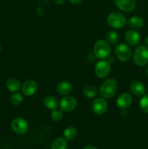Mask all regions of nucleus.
Listing matches in <instances>:
<instances>
[{
    "mask_svg": "<svg viewBox=\"0 0 148 149\" xmlns=\"http://www.w3.org/2000/svg\"><path fill=\"white\" fill-rule=\"evenodd\" d=\"M118 90V83L114 79L105 80L100 87V95L104 98H111L116 93Z\"/></svg>",
    "mask_w": 148,
    "mask_h": 149,
    "instance_id": "nucleus-1",
    "label": "nucleus"
},
{
    "mask_svg": "<svg viewBox=\"0 0 148 149\" xmlns=\"http://www.w3.org/2000/svg\"><path fill=\"white\" fill-rule=\"evenodd\" d=\"M107 23L114 29H123L127 23L126 17L120 12H112L108 15L107 18Z\"/></svg>",
    "mask_w": 148,
    "mask_h": 149,
    "instance_id": "nucleus-2",
    "label": "nucleus"
},
{
    "mask_svg": "<svg viewBox=\"0 0 148 149\" xmlns=\"http://www.w3.org/2000/svg\"><path fill=\"white\" fill-rule=\"evenodd\" d=\"M94 53L100 59L108 58L111 53V48L108 42L104 40L97 41L94 47Z\"/></svg>",
    "mask_w": 148,
    "mask_h": 149,
    "instance_id": "nucleus-3",
    "label": "nucleus"
},
{
    "mask_svg": "<svg viewBox=\"0 0 148 149\" xmlns=\"http://www.w3.org/2000/svg\"><path fill=\"white\" fill-rule=\"evenodd\" d=\"M133 62L138 66H144L148 63V48L139 46L136 48L133 55Z\"/></svg>",
    "mask_w": 148,
    "mask_h": 149,
    "instance_id": "nucleus-4",
    "label": "nucleus"
},
{
    "mask_svg": "<svg viewBox=\"0 0 148 149\" xmlns=\"http://www.w3.org/2000/svg\"><path fill=\"white\" fill-rule=\"evenodd\" d=\"M115 54L119 61L122 62H126L131 59L132 52L129 45L124 43H120L115 46Z\"/></svg>",
    "mask_w": 148,
    "mask_h": 149,
    "instance_id": "nucleus-5",
    "label": "nucleus"
},
{
    "mask_svg": "<svg viewBox=\"0 0 148 149\" xmlns=\"http://www.w3.org/2000/svg\"><path fill=\"white\" fill-rule=\"evenodd\" d=\"M111 66L110 63L106 61H100L97 63L94 67V72L96 76L99 78H105L110 74Z\"/></svg>",
    "mask_w": 148,
    "mask_h": 149,
    "instance_id": "nucleus-6",
    "label": "nucleus"
},
{
    "mask_svg": "<svg viewBox=\"0 0 148 149\" xmlns=\"http://www.w3.org/2000/svg\"><path fill=\"white\" fill-rule=\"evenodd\" d=\"M12 129L18 135L26 134L28 130V124L23 118H16L12 122Z\"/></svg>",
    "mask_w": 148,
    "mask_h": 149,
    "instance_id": "nucleus-7",
    "label": "nucleus"
},
{
    "mask_svg": "<svg viewBox=\"0 0 148 149\" xmlns=\"http://www.w3.org/2000/svg\"><path fill=\"white\" fill-rule=\"evenodd\" d=\"M59 104L62 111L71 112L76 108L77 101L72 96H65L61 99Z\"/></svg>",
    "mask_w": 148,
    "mask_h": 149,
    "instance_id": "nucleus-8",
    "label": "nucleus"
},
{
    "mask_svg": "<svg viewBox=\"0 0 148 149\" xmlns=\"http://www.w3.org/2000/svg\"><path fill=\"white\" fill-rule=\"evenodd\" d=\"M107 101L102 97H97L93 101L91 104V109L93 112L97 115H102L105 113L107 110Z\"/></svg>",
    "mask_w": 148,
    "mask_h": 149,
    "instance_id": "nucleus-9",
    "label": "nucleus"
},
{
    "mask_svg": "<svg viewBox=\"0 0 148 149\" xmlns=\"http://www.w3.org/2000/svg\"><path fill=\"white\" fill-rule=\"evenodd\" d=\"M38 84L33 79H28L21 86L22 93L26 96H31L37 92Z\"/></svg>",
    "mask_w": 148,
    "mask_h": 149,
    "instance_id": "nucleus-10",
    "label": "nucleus"
},
{
    "mask_svg": "<svg viewBox=\"0 0 148 149\" xmlns=\"http://www.w3.org/2000/svg\"><path fill=\"white\" fill-rule=\"evenodd\" d=\"M116 6L119 10L129 13L136 7V0H115Z\"/></svg>",
    "mask_w": 148,
    "mask_h": 149,
    "instance_id": "nucleus-11",
    "label": "nucleus"
},
{
    "mask_svg": "<svg viewBox=\"0 0 148 149\" xmlns=\"http://www.w3.org/2000/svg\"><path fill=\"white\" fill-rule=\"evenodd\" d=\"M132 102H133V99L129 93H126L120 94L116 100L118 107L120 109H128L132 104Z\"/></svg>",
    "mask_w": 148,
    "mask_h": 149,
    "instance_id": "nucleus-12",
    "label": "nucleus"
},
{
    "mask_svg": "<svg viewBox=\"0 0 148 149\" xmlns=\"http://www.w3.org/2000/svg\"><path fill=\"white\" fill-rule=\"evenodd\" d=\"M125 39L129 45L136 46V45H139V43L140 42L141 36L139 32L133 30V29H131V30L127 31L125 33Z\"/></svg>",
    "mask_w": 148,
    "mask_h": 149,
    "instance_id": "nucleus-13",
    "label": "nucleus"
},
{
    "mask_svg": "<svg viewBox=\"0 0 148 149\" xmlns=\"http://www.w3.org/2000/svg\"><path fill=\"white\" fill-rule=\"evenodd\" d=\"M73 90V86L71 83L68 81H61L57 86V91L59 94L62 95H67L70 94Z\"/></svg>",
    "mask_w": 148,
    "mask_h": 149,
    "instance_id": "nucleus-14",
    "label": "nucleus"
},
{
    "mask_svg": "<svg viewBox=\"0 0 148 149\" xmlns=\"http://www.w3.org/2000/svg\"><path fill=\"white\" fill-rule=\"evenodd\" d=\"M130 90L134 95L141 96L145 93V87L140 81H135L131 84Z\"/></svg>",
    "mask_w": 148,
    "mask_h": 149,
    "instance_id": "nucleus-15",
    "label": "nucleus"
},
{
    "mask_svg": "<svg viewBox=\"0 0 148 149\" xmlns=\"http://www.w3.org/2000/svg\"><path fill=\"white\" fill-rule=\"evenodd\" d=\"M128 23L130 26V27L133 28L134 29H139L144 26L145 21H144V19L142 17L135 15L129 18Z\"/></svg>",
    "mask_w": 148,
    "mask_h": 149,
    "instance_id": "nucleus-16",
    "label": "nucleus"
},
{
    "mask_svg": "<svg viewBox=\"0 0 148 149\" xmlns=\"http://www.w3.org/2000/svg\"><path fill=\"white\" fill-rule=\"evenodd\" d=\"M44 104L47 109L54 111L57 109L59 103H58L57 100L53 96H47L44 100Z\"/></svg>",
    "mask_w": 148,
    "mask_h": 149,
    "instance_id": "nucleus-17",
    "label": "nucleus"
},
{
    "mask_svg": "<svg viewBox=\"0 0 148 149\" xmlns=\"http://www.w3.org/2000/svg\"><path fill=\"white\" fill-rule=\"evenodd\" d=\"M6 85H7V89H8L10 92H12V93H16V92L18 91L20 89V87H21V84H20V81H19L18 79H17L15 78L10 79L7 81Z\"/></svg>",
    "mask_w": 148,
    "mask_h": 149,
    "instance_id": "nucleus-18",
    "label": "nucleus"
},
{
    "mask_svg": "<svg viewBox=\"0 0 148 149\" xmlns=\"http://www.w3.org/2000/svg\"><path fill=\"white\" fill-rule=\"evenodd\" d=\"M68 143L66 140L62 138H57L53 140L51 143V149H67Z\"/></svg>",
    "mask_w": 148,
    "mask_h": 149,
    "instance_id": "nucleus-19",
    "label": "nucleus"
},
{
    "mask_svg": "<svg viewBox=\"0 0 148 149\" xmlns=\"http://www.w3.org/2000/svg\"><path fill=\"white\" fill-rule=\"evenodd\" d=\"M64 138L65 140L68 141H71V140L74 139L77 135V130L75 127H69L66 128L64 131Z\"/></svg>",
    "mask_w": 148,
    "mask_h": 149,
    "instance_id": "nucleus-20",
    "label": "nucleus"
},
{
    "mask_svg": "<svg viewBox=\"0 0 148 149\" xmlns=\"http://www.w3.org/2000/svg\"><path fill=\"white\" fill-rule=\"evenodd\" d=\"M84 95L88 98H92L97 95V89L93 85H87L84 89Z\"/></svg>",
    "mask_w": 148,
    "mask_h": 149,
    "instance_id": "nucleus-21",
    "label": "nucleus"
},
{
    "mask_svg": "<svg viewBox=\"0 0 148 149\" xmlns=\"http://www.w3.org/2000/svg\"><path fill=\"white\" fill-rule=\"evenodd\" d=\"M23 101V97L20 93H15L10 97V103L13 106H20Z\"/></svg>",
    "mask_w": 148,
    "mask_h": 149,
    "instance_id": "nucleus-22",
    "label": "nucleus"
},
{
    "mask_svg": "<svg viewBox=\"0 0 148 149\" xmlns=\"http://www.w3.org/2000/svg\"><path fill=\"white\" fill-rule=\"evenodd\" d=\"M107 42L111 45H116L118 41V34L117 33V32L114 31H109L107 35Z\"/></svg>",
    "mask_w": 148,
    "mask_h": 149,
    "instance_id": "nucleus-23",
    "label": "nucleus"
},
{
    "mask_svg": "<svg viewBox=\"0 0 148 149\" xmlns=\"http://www.w3.org/2000/svg\"><path fill=\"white\" fill-rule=\"evenodd\" d=\"M139 106L142 111L148 113V95H145L140 99Z\"/></svg>",
    "mask_w": 148,
    "mask_h": 149,
    "instance_id": "nucleus-24",
    "label": "nucleus"
},
{
    "mask_svg": "<svg viewBox=\"0 0 148 149\" xmlns=\"http://www.w3.org/2000/svg\"><path fill=\"white\" fill-rule=\"evenodd\" d=\"M63 117V113L60 110H54L51 113V119L54 122H59Z\"/></svg>",
    "mask_w": 148,
    "mask_h": 149,
    "instance_id": "nucleus-25",
    "label": "nucleus"
},
{
    "mask_svg": "<svg viewBox=\"0 0 148 149\" xmlns=\"http://www.w3.org/2000/svg\"><path fill=\"white\" fill-rule=\"evenodd\" d=\"M54 1L57 5H62V4H63L65 2V0H54Z\"/></svg>",
    "mask_w": 148,
    "mask_h": 149,
    "instance_id": "nucleus-26",
    "label": "nucleus"
},
{
    "mask_svg": "<svg viewBox=\"0 0 148 149\" xmlns=\"http://www.w3.org/2000/svg\"><path fill=\"white\" fill-rule=\"evenodd\" d=\"M70 2L73 3V4H78V3L81 2L82 0H68Z\"/></svg>",
    "mask_w": 148,
    "mask_h": 149,
    "instance_id": "nucleus-27",
    "label": "nucleus"
},
{
    "mask_svg": "<svg viewBox=\"0 0 148 149\" xmlns=\"http://www.w3.org/2000/svg\"><path fill=\"white\" fill-rule=\"evenodd\" d=\"M83 149H97V148H95V147H94V146H89L84 147V148Z\"/></svg>",
    "mask_w": 148,
    "mask_h": 149,
    "instance_id": "nucleus-28",
    "label": "nucleus"
},
{
    "mask_svg": "<svg viewBox=\"0 0 148 149\" xmlns=\"http://www.w3.org/2000/svg\"><path fill=\"white\" fill-rule=\"evenodd\" d=\"M145 45H146L148 47V36L146 38V39H145Z\"/></svg>",
    "mask_w": 148,
    "mask_h": 149,
    "instance_id": "nucleus-29",
    "label": "nucleus"
},
{
    "mask_svg": "<svg viewBox=\"0 0 148 149\" xmlns=\"http://www.w3.org/2000/svg\"><path fill=\"white\" fill-rule=\"evenodd\" d=\"M147 76H148V67H147Z\"/></svg>",
    "mask_w": 148,
    "mask_h": 149,
    "instance_id": "nucleus-30",
    "label": "nucleus"
},
{
    "mask_svg": "<svg viewBox=\"0 0 148 149\" xmlns=\"http://www.w3.org/2000/svg\"><path fill=\"white\" fill-rule=\"evenodd\" d=\"M1 45H0V52H1Z\"/></svg>",
    "mask_w": 148,
    "mask_h": 149,
    "instance_id": "nucleus-31",
    "label": "nucleus"
}]
</instances>
